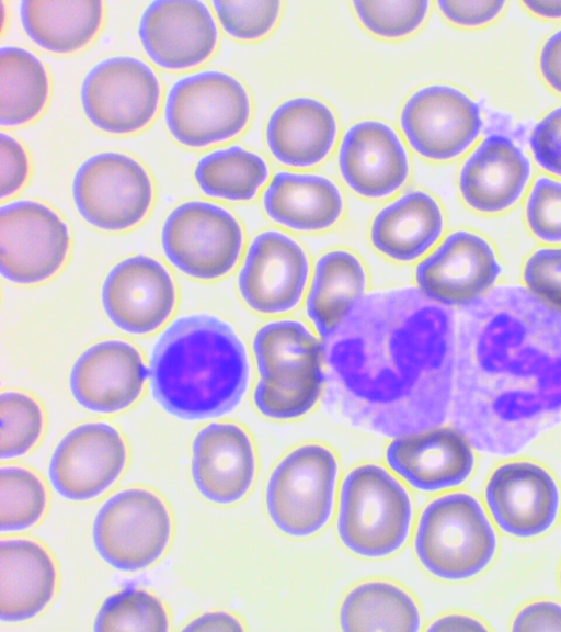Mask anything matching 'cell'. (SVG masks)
I'll return each instance as SVG.
<instances>
[{
	"label": "cell",
	"mask_w": 561,
	"mask_h": 632,
	"mask_svg": "<svg viewBox=\"0 0 561 632\" xmlns=\"http://www.w3.org/2000/svg\"><path fill=\"white\" fill-rule=\"evenodd\" d=\"M496 535L480 503L450 493L422 511L414 548L423 567L437 578L458 582L484 571L496 552Z\"/></svg>",
	"instance_id": "cell-5"
},
{
	"label": "cell",
	"mask_w": 561,
	"mask_h": 632,
	"mask_svg": "<svg viewBox=\"0 0 561 632\" xmlns=\"http://www.w3.org/2000/svg\"><path fill=\"white\" fill-rule=\"evenodd\" d=\"M251 117V100L234 76L205 69L179 78L169 88L163 121L180 145L205 148L239 135Z\"/></svg>",
	"instance_id": "cell-7"
},
{
	"label": "cell",
	"mask_w": 561,
	"mask_h": 632,
	"mask_svg": "<svg viewBox=\"0 0 561 632\" xmlns=\"http://www.w3.org/2000/svg\"><path fill=\"white\" fill-rule=\"evenodd\" d=\"M48 495L43 481L31 470L16 465L0 469V530L24 531L44 516Z\"/></svg>",
	"instance_id": "cell-35"
},
{
	"label": "cell",
	"mask_w": 561,
	"mask_h": 632,
	"mask_svg": "<svg viewBox=\"0 0 561 632\" xmlns=\"http://www.w3.org/2000/svg\"><path fill=\"white\" fill-rule=\"evenodd\" d=\"M324 409L357 429L401 437L450 411L456 326L413 286L366 294L322 340Z\"/></svg>",
	"instance_id": "cell-1"
},
{
	"label": "cell",
	"mask_w": 561,
	"mask_h": 632,
	"mask_svg": "<svg viewBox=\"0 0 561 632\" xmlns=\"http://www.w3.org/2000/svg\"><path fill=\"white\" fill-rule=\"evenodd\" d=\"M483 126L481 108L448 84H430L412 93L400 112V127L420 156L446 161L462 155Z\"/></svg>",
	"instance_id": "cell-14"
},
{
	"label": "cell",
	"mask_w": 561,
	"mask_h": 632,
	"mask_svg": "<svg viewBox=\"0 0 561 632\" xmlns=\"http://www.w3.org/2000/svg\"><path fill=\"white\" fill-rule=\"evenodd\" d=\"M342 179L367 199H382L408 180L410 162L397 132L377 120L359 121L344 133L337 155Z\"/></svg>",
	"instance_id": "cell-22"
},
{
	"label": "cell",
	"mask_w": 561,
	"mask_h": 632,
	"mask_svg": "<svg viewBox=\"0 0 561 632\" xmlns=\"http://www.w3.org/2000/svg\"><path fill=\"white\" fill-rule=\"evenodd\" d=\"M531 177V163L506 135H488L463 162L458 179L465 203L483 214L512 207Z\"/></svg>",
	"instance_id": "cell-25"
},
{
	"label": "cell",
	"mask_w": 561,
	"mask_h": 632,
	"mask_svg": "<svg viewBox=\"0 0 561 632\" xmlns=\"http://www.w3.org/2000/svg\"><path fill=\"white\" fill-rule=\"evenodd\" d=\"M0 144V198L5 199L26 183L31 166L24 146L15 137L1 132Z\"/></svg>",
	"instance_id": "cell-43"
},
{
	"label": "cell",
	"mask_w": 561,
	"mask_h": 632,
	"mask_svg": "<svg viewBox=\"0 0 561 632\" xmlns=\"http://www.w3.org/2000/svg\"><path fill=\"white\" fill-rule=\"evenodd\" d=\"M107 318L130 335H147L171 316L176 291L173 279L158 260L135 255L116 263L101 287Z\"/></svg>",
	"instance_id": "cell-19"
},
{
	"label": "cell",
	"mask_w": 561,
	"mask_h": 632,
	"mask_svg": "<svg viewBox=\"0 0 561 632\" xmlns=\"http://www.w3.org/2000/svg\"><path fill=\"white\" fill-rule=\"evenodd\" d=\"M505 5V1H437L442 14L463 27H478L494 21Z\"/></svg>",
	"instance_id": "cell-44"
},
{
	"label": "cell",
	"mask_w": 561,
	"mask_h": 632,
	"mask_svg": "<svg viewBox=\"0 0 561 632\" xmlns=\"http://www.w3.org/2000/svg\"><path fill=\"white\" fill-rule=\"evenodd\" d=\"M538 65L545 81L561 94V29L545 41Z\"/></svg>",
	"instance_id": "cell-46"
},
{
	"label": "cell",
	"mask_w": 561,
	"mask_h": 632,
	"mask_svg": "<svg viewBox=\"0 0 561 632\" xmlns=\"http://www.w3.org/2000/svg\"><path fill=\"white\" fill-rule=\"evenodd\" d=\"M523 280L530 293L561 311V247L535 250L524 264Z\"/></svg>",
	"instance_id": "cell-41"
},
{
	"label": "cell",
	"mask_w": 561,
	"mask_h": 632,
	"mask_svg": "<svg viewBox=\"0 0 561 632\" xmlns=\"http://www.w3.org/2000/svg\"><path fill=\"white\" fill-rule=\"evenodd\" d=\"M222 30L240 41H255L276 25L282 2L260 0H215L211 2Z\"/></svg>",
	"instance_id": "cell-39"
},
{
	"label": "cell",
	"mask_w": 561,
	"mask_h": 632,
	"mask_svg": "<svg viewBox=\"0 0 561 632\" xmlns=\"http://www.w3.org/2000/svg\"><path fill=\"white\" fill-rule=\"evenodd\" d=\"M128 450L114 426L93 421L69 430L55 447L48 463L53 489L71 501L101 496L122 475Z\"/></svg>",
	"instance_id": "cell-15"
},
{
	"label": "cell",
	"mask_w": 561,
	"mask_h": 632,
	"mask_svg": "<svg viewBox=\"0 0 561 632\" xmlns=\"http://www.w3.org/2000/svg\"><path fill=\"white\" fill-rule=\"evenodd\" d=\"M386 462L412 487L438 492L462 484L474 469L471 444L456 428H432L396 437Z\"/></svg>",
	"instance_id": "cell-24"
},
{
	"label": "cell",
	"mask_w": 561,
	"mask_h": 632,
	"mask_svg": "<svg viewBox=\"0 0 561 632\" xmlns=\"http://www.w3.org/2000/svg\"><path fill=\"white\" fill-rule=\"evenodd\" d=\"M529 146L538 166L561 177V105L549 111L534 126Z\"/></svg>",
	"instance_id": "cell-42"
},
{
	"label": "cell",
	"mask_w": 561,
	"mask_h": 632,
	"mask_svg": "<svg viewBox=\"0 0 561 632\" xmlns=\"http://www.w3.org/2000/svg\"><path fill=\"white\" fill-rule=\"evenodd\" d=\"M339 620L344 631H405L421 627L420 610L400 587L381 580L357 585L342 601Z\"/></svg>",
	"instance_id": "cell-33"
},
{
	"label": "cell",
	"mask_w": 561,
	"mask_h": 632,
	"mask_svg": "<svg viewBox=\"0 0 561 632\" xmlns=\"http://www.w3.org/2000/svg\"><path fill=\"white\" fill-rule=\"evenodd\" d=\"M501 274L491 244L477 233L458 229L416 266L414 278L432 302L463 307L491 291Z\"/></svg>",
	"instance_id": "cell-16"
},
{
	"label": "cell",
	"mask_w": 561,
	"mask_h": 632,
	"mask_svg": "<svg viewBox=\"0 0 561 632\" xmlns=\"http://www.w3.org/2000/svg\"><path fill=\"white\" fill-rule=\"evenodd\" d=\"M50 81L42 60L31 50L4 45L0 48V125L18 127L44 111Z\"/></svg>",
	"instance_id": "cell-32"
},
{
	"label": "cell",
	"mask_w": 561,
	"mask_h": 632,
	"mask_svg": "<svg viewBox=\"0 0 561 632\" xmlns=\"http://www.w3.org/2000/svg\"><path fill=\"white\" fill-rule=\"evenodd\" d=\"M93 630L165 632L170 630V618L157 596L130 586L104 600L96 612Z\"/></svg>",
	"instance_id": "cell-36"
},
{
	"label": "cell",
	"mask_w": 561,
	"mask_h": 632,
	"mask_svg": "<svg viewBox=\"0 0 561 632\" xmlns=\"http://www.w3.org/2000/svg\"><path fill=\"white\" fill-rule=\"evenodd\" d=\"M137 35L147 57L167 70H187L215 52L219 32L199 0H154L140 14Z\"/></svg>",
	"instance_id": "cell-17"
},
{
	"label": "cell",
	"mask_w": 561,
	"mask_h": 632,
	"mask_svg": "<svg viewBox=\"0 0 561 632\" xmlns=\"http://www.w3.org/2000/svg\"><path fill=\"white\" fill-rule=\"evenodd\" d=\"M268 176L265 159L240 145L205 154L193 171L197 187L206 196L231 202L253 200Z\"/></svg>",
	"instance_id": "cell-34"
},
{
	"label": "cell",
	"mask_w": 561,
	"mask_h": 632,
	"mask_svg": "<svg viewBox=\"0 0 561 632\" xmlns=\"http://www.w3.org/2000/svg\"><path fill=\"white\" fill-rule=\"evenodd\" d=\"M334 112L308 95L285 100L271 113L265 139L272 156L291 168H309L323 161L337 137Z\"/></svg>",
	"instance_id": "cell-26"
},
{
	"label": "cell",
	"mask_w": 561,
	"mask_h": 632,
	"mask_svg": "<svg viewBox=\"0 0 561 632\" xmlns=\"http://www.w3.org/2000/svg\"><path fill=\"white\" fill-rule=\"evenodd\" d=\"M249 379L242 340L230 324L215 315L174 319L151 352L152 397L165 413L182 420L229 414L240 404Z\"/></svg>",
	"instance_id": "cell-3"
},
{
	"label": "cell",
	"mask_w": 561,
	"mask_h": 632,
	"mask_svg": "<svg viewBox=\"0 0 561 632\" xmlns=\"http://www.w3.org/2000/svg\"><path fill=\"white\" fill-rule=\"evenodd\" d=\"M44 430V413L31 395L5 391L0 395V458L23 456L38 442Z\"/></svg>",
	"instance_id": "cell-37"
},
{
	"label": "cell",
	"mask_w": 561,
	"mask_h": 632,
	"mask_svg": "<svg viewBox=\"0 0 561 632\" xmlns=\"http://www.w3.org/2000/svg\"><path fill=\"white\" fill-rule=\"evenodd\" d=\"M560 584H561V571H560Z\"/></svg>",
	"instance_id": "cell-50"
},
{
	"label": "cell",
	"mask_w": 561,
	"mask_h": 632,
	"mask_svg": "<svg viewBox=\"0 0 561 632\" xmlns=\"http://www.w3.org/2000/svg\"><path fill=\"white\" fill-rule=\"evenodd\" d=\"M259 381L255 408L266 418L293 420L308 414L324 388L322 342L301 321L278 319L254 334Z\"/></svg>",
	"instance_id": "cell-4"
},
{
	"label": "cell",
	"mask_w": 561,
	"mask_h": 632,
	"mask_svg": "<svg viewBox=\"0 0 561 632\" xmlns=\"http://www.w3.org/2000/svg\"><path fill=\"white\" fill-rule=\"evenodd\" d=\"M265 214L275 223L297 232L332 227L344 211L340 188L316 173L276 172L262 198Z\"/></svg>",
	"instance_id": "cell-29"
},
{
	"label": "cell",
	"mask_w": 561,
	"mask_h": 632,
	"mask_svg": "<svg viewBox=\"0 0 561 632\" xmlns=\"http://www.w3.org/2000/svg\"><path fill=\"white\" fill-rule=\"evenodd\" d=\"M484 497L501 530L519 539L548 531L557 519L560 504L559 489L551 474L529 461L499 466L485 485Z\"/></svg>",
	"instance_id": "cell-20"
},
{
	"label": "cell",
	"mask_w": 561,
	"mask_h": 632,
	"mask_svg": "<svg viewBox=\"0 0 561 632\" xmlns=\"http://www.w3.org/2000/svg\"><path fill=\"white\" fill-rule=\"evenodd\" d=\"M241 621L234 616L224 612H207L194 618L182 631H242Z\"/></svg>",
	"instance_id": "cell-47"
},
{
	"label": "cell",
	"mask_w": 561,
	"mask_h": 632,
	"mask_svg": "<svg viewBox=\"0 0 561 632\" xmlns=\"http://www.w3.org/2000/svg\"><path fill=\"white\" fill-rule=\"evenodd\" d=\"M19 16L26 36L39 48L58 55L79 52L101 30L102 1L24 0Z\"/></svg>",
	"instance_id": "cell-30"
},
{
	"label": "cell",
	"mask_w": 561,
	"mask_h": 632,
	"mask_svg": "<svg viewBox=\"0 0 561 632\" xmlns=\"http://www.w3.org/2000/svg\"><path fill=\"white\" fill-rule=\"evenodd\" d=\"M336 477L337 461L330 449L310 443L290 451L266 485L265 505L273 524L294 538L317 533L331 516Z\"/></svg>",
	"instance_id": "cell-9"
},
{
	"label": "cell",
	"mask_w": 561,
	"mask_h": 632,
	"mask_svg": "<svg viewBox=\"0 0 561 632\" xmlns=\"http://www.w3.org/2000/svg\"><path fill=\"white\" fill-rule=\"evenodd\" d=\"M514 631H561V606L552 601L533 602L515 616Z\"/></svg>",
	"instance_id": "cell-45"
},
{
	"label": "cell",
	"mask_w": 561,
	"mask_h": 632,
	"mask_svg": "<svg viewBox=\"0 0 561 632\" xmlns=\"http://www.w3.org/2000/svg\"><path fill=\"white\" fill-rule=\"evenodd\" d=\"M161 86L154 70L142 59L116 55L95 63L84 75L79 99L88 121L113 135H128L154 119Z\"/></svg>",
	"instance_id": "cell-12"
},
{
	"label": "cell",
	"mask_w": 561,
	"mask_h": 632,
	"mask_svg": "<svg viewBox=\"0 0 561 632\" xmlns=\"http://www.w3.org/2000/svg\"><path fill=\"white\" fill-rule=\"evenodd\" d=\"M428 631H482L486 627L478 619L466 614H448L436 619Z\"/></svg>",
	"instance_id": "cell-48"
},
{
	"label": "cell",
	"mask_w": 561,
	"mask_h": 632,
	"mask_svg": "<svg viewBox=\"0 0 561 632\" xmlns=\"http://www.w3.org/2000/svg\"><path fill=\"white\" fill-rule=\"evenodd\" d=\"M367 273L363 262L345 249L318 258L306 297V315L323 339L330 337L364 297Z\"/></svg>",
	"instance_id": "cell-31"
},
{
	"label": "cell",
	"mask_w": 561,
	"mask_h": 632,
	"mask_svg": "<svg viewBox=\"0 0 561 632\" xmlns=\"http://www.w3.org/2000/svg\"><path fill=\"white\" fill-rule=\"evenodd\" d=\"M450 419L477 450L520 452L561 424V311L519 285L462 307Z\"/></svg>",
	"instance_id": "cell-2"
},
{
	"label": "cell",
	"mask_w": 561,
	"mask_h": 632,
	"mask_svg": "<svg viewBox=\"0 0 561 632\" xmlns=\"http://www.w3.org/2000/svg\"><path fill=\"white\" fill-rule=\"evenodd\" d=\"M360 23L383 38H401L415 32L425 21L428 1H354Z\"/></svg>",
	"instance_id": "cell-38"
},
{
	"label": "cell",
	"mask_w": 561,
	"mask_h": 632,
	"mask_svg": "<svg viewBox=\"0 0 561 632\" xmlns=\"http://www.w3.org/2000/svg\"><path fill=\"white\" fill-rule=\"evenodd\" d=\"M160 240L174 268L191 278L210 281L234 268L243 247V232L227 208L194 200L182 202L167 215Z\"/></svg>",
	"instance_id": "cell-11"
},
{
	"label": "cell",
	"mask_w": 561,
	"mask_h": 632,
	"mask_svg": "<svg viewBox=\"0 0 561 632\" xmlns=\"http://www.w3.org/2000/svg\"><path fill=\"white\" fill-rule=\"evenodd\" d=\"M172 532V517L163 499L147 488L129 487L103 503L93 519L91 537L106 564L122 572H137L160 560Z\"/></svg>",
	"instance_id": "cell-8"
},
{
	"label": "cell",
	"mask_w": 561,
	"mask_h": 632,
	"mask_svg": "<svg viewBox=\"0 0 561 632\" xmlns=\"http://www.w3.org/2000/svg\"><path fill=\"white\" fill-rule=\"evenodd\" d=\"M526 223L541 241L561 242V182L542 176L536 179L525 206Z\"/></svg>",
	"instance_id": "cell-40"
},
{
	"label": "cell",
	"mask_w": 561,
	"mask_h": 632,
	"mask_svg": "<svg viewBox=\"0 0 561 632\" xmlns=\"http://www.w3.org/2000/svg\"><path fill=\"white\" fill-rule=\"evenodd\" d=\"M69 248L68 224L48 205L16 200L0 207V269L11 283L47 281L61 269Z\"/></svg>",
	"instance_id": "cell-13"
},
{
	"label": "cell",
	"mask_w": 561,
	"mask_h": 632,
	"mask_svg": "<svg viewBox=\"0 0 561 632\" xmlns=\"http://www.w3.org/2000/svg\"><path fill=\"white\" fill-rule=\"evenodd\" d=\"M255 453L247 431L233 422H210L192 443L191 476L208 501L231 505L242 499L255 476Z\"/></svg>",
	"instance_id": "cell-23"
},
{
	"label": "cell",
	"mask_w": 561,
	"mask_h": 632,
	"mask_svg": "<svg viewBox=\"0 0 561 632\" xmlns=\"http://www.w3.org/2000/svg\"><path fill=\"white\" fill-rule=\"evenodd\" d=\"M444 225L443 210L436 199L425 191L412 190L375 215L369 238L385 257L412 262L437 242Z\"/></svg>",
	"instance_id": "cell-28"
},
{
	"label": "cell",
	"mask_w": 561,
	"mask_h": 632,
	"mask_svg": "<svg viewBox=\"0 0 561 632\" xmlns=\"http://www.w3.org/2000/svg\"><path fill=\"white\" fill-rule=\"evenodd\" d=\"M58 573L54 558L37 541L23 538L0 542V620L28 621L53 600Z\"/></svg>",
	"instance_id": "cell-27"
},
{
	"label": "cell",
	"mask_w": 561,
	"mask_h": 632,
	"mask_svg": "<svg viewBox=\"0 0 561 632\" xmlns=\"http://www.w3.org/2000/svg\"><path fill=\"white\" fill-rule=\"evenodd\" d=\"M523 4L534 14L545 19H561V0H530Z\"/></svg>",
	"instance_id": "cell-49"
},
{
	"label": "cell",
	"mask_w": 561,
	"mask_h": 632,
	"mask_svg": "<svg viewBox=\"0 0 561 632\" xmlns=\"http://www.w3.org/2000/svg\"><path fill=\"white\" fill-rule=\"evenodd\" d=\"M412 503L405 488L383 467L362 464L343 479L337 533L343 545L364 557H383L405 542Z\"/></svg>",
	"instance_id": "cell-6"
},
{
	"label": "cell",
	"mask_w": 561,
	"mask_h": 632,
	"mask_svg": "<svg viewBox=\"0 0 561 632\" xmlns=\"http://www.w3.org/2000/svg\"><path fill=\"white\" fill-rule=\"evenodd\" d=\"M153 194V183L144 165L114 150L85 158L71 181L77 212L104 232H123L138 225L148 214Z\"/></svg>",
	"instance_id": "cell-10"
},
{
	"label": "cell",
	"mask_w": 561,
	"mask_h": 632,
	"mask_svg": "<svg viewBox=\"0 0 561 632\" xmlns=\"http://www.w3.org/2000/svg\"><path fill=\"white\" fill-rule=\"evenodd\" d=\"M310 271L304 248L290 236L267 229L248 247L238 275L243 302L254 312L278 315L294 309L305 292Z\"/></svg>",
	"instance_id": "cell-18"
},
{
	"label": "cell",
	"mask_w": 561,
	"mask_h": 632,
	"mask_svg": "<svg viewBox=\"0 0 561 632\" xmlns=\"http://www.w3.org/2000/svg\"><path fill=\"white\" fill-rule=\"evenodd\" d=\"M149 368L138 349L123 340H105L85 349L69 374L72 398L96 414L130 407L142 394Z\"/></svg>",
	"instance_id": "cell-21"
}]
</instances>
